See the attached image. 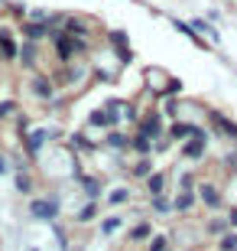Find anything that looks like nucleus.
I'll list each match as a JSON object with an SVG mask.
<instances>
[{
    "label": "nucleus",
    "instance_id": "nucleus-32",
    "mask_svg": "<svg viewBox=\"0 0 237 251\" xmlns=\"http://www.w3.org/2000/svg\"><path fill=\"white\" fill-rule=\"evenodd\" d=\"M201 176L195 173V170H179L175 173V189H198Z\"/></svg>",
    "mask_w": 237,
    "mask_h": 251
},
{
    "label": "nucleus",
    "instance_id": "nucleus-34",
    "mask_svg": "<svg viewBox=\"0 0 237 251\" xmlns=\"http://www.w3.org/2000/svg\"><path fill=\"white\" fill-rule=\"evenodd\" d=\"M91 78L94 82H104V85H114L120 78L117 69H104V65H91Z\"/></svg>",
    "mask_w": 237,
    "mask_h": 251
},
{
    "label": "nucleus",
    "instance_id": "nucleus-20",
    "mask_svg": "<svg viewBox=\"0 0 237 251\" xmlns=\"http://www.w3.org/2000/svg\"><path fill=\"white\" fill-rule=\"evenodd\" d=\"M231 228V222H228V215L224 212H211L205 222H201V235L205 238H221V235Z\"/></svg>",
    "mask_w": 237,
    "mask_h": 251
},
{
    "label": "nucleus",
    "instance_id": "nucleus-27",
    "mask_svg": "<svg viewBox=\"0 0 237 251\" xmlns=\"http://www.w3.org/2000/svg\"><path fill=\"white\" fill-rule=\"evenodd\" d=\"M192 26L198 29V33H201L205 39H208L211 46H218V43H221V33H218V26H215V23H211L208 17H195V20H192Z\"/></svg>",
    "mask_w": 237,
    "mask_h": 251
},
{
    "label": "nucleus",
    "instance_id": "nucleus-40",
    "mask_svg": "<svg viewBox=\"0 0 237 251\" xmlns=\"http://www.w3.org/2000/svg\"><path fill=\"white\" fill-rule=\"evenodd\" d=\"M175 140L166 134V137H159V140H153V150H156V157H163V153H169V147H172Z\"/></svg>",
    "mask_w": 237,
    "mask_h": 251
},
{
    "label": "nucleus",
    "instance_id": "nucleus-25",
    "mask_svg": "<svg viewBox=\"0 0 237 251\" xmlns=\"http://www.w3.org/2000/svg\"><path fill=\"white\" fill-rule=\"evenodd\" d=\"M130 202H133L130 186H114V189H108V196H104V205H110V209H120V205H130Z\"/></svg>",
    "mask_w": 237,
    "mask_h": 251
},
{
    "label": "nucleus",
    "instance_id": "nucleus-11",
    "mask_svg": "<svg viewBox=\"0 0 237 251\" xmlns=\"http://www.w3.org/2000/svg\"><path fill=\"white\" fill-rule=\"evenodd\" d=\"M20 29H13L10 23H0V62L3 65H13L20 59V43L23 39L17 36Z\"/></svg>",
    "mask_w": 237,
    "mask_h": 251
},
{
    "label": "nucleus",
    "instance_id": "nucleus-19",
    "mask_svg": "<svg viewBox=\"0 0 237 251\" xmlns=\"http://www.w3.org/2000/svg\"><path fill=\"white\" fill-rule=\"evenodd\" d=\"M172 205H175V212H179V215H192V212H195V209L201 205L198 189H175Z\"/></svg>",
    "mask_w": 237,
    "mask_h": 251
},
{
    "label": "nucleus",
    "instance_id": "nucleus-8",
    "mask_svg": "<svg viewBox=\"0 0 237 251\" xmlns=\"http://www.w3.org/2000/svg\"><path fill=\"white\" fill-rule=\"evenodd\" d=\"M205 121H208L211 134L231 140V147H237V121L234 118H228V114L218 111V108H208V111H205Z\"/></svg>",
    "mask_w": 237,
    "mask_h": 251
},
{
    "label": "nucleus",
    "instance_id": "nucleus-28",
    "mask_svg": "<svg viewBox=\"0 0 237 251\" xmlns=\"http://www.w3.org/2000/svg\"><path fill=\"white\" fill-rule=\"evenodd\" d=\"M120 228H124V215H117V212L104 215V219L98 222V235H101V238H114Z\"/></svg>",
    "mask_w": 237,
    "mask_h": 251
},
{
    "label": "nucleus",
    "instance_id": "nucleus-50",
    "mask_svg": "<svg viewBox=\"0 0 237 251\" xmlns=\"http://www.w3.org/2000/svg\"><path fill=\"white\" fill-rule=\"evenodd\" d=\"M182 251H195V248H182Z\"/></svg>",
    "mask_w": 237,
    "mask_h": 251
},
{
    "label": "nucleus",
    "instance_id": "nucleus-37",
    "mask_svg": "<svg viewBox=\"0 0 237 251\" xmlns=\"http://www.w3.org/2000/svg\"><path fill=\"white\" fill-rule=\"evenodd\" d=\"M17 114H20V101H17V98H3V101H0V124L13 121Z\"/></svg>",
    "mask_w": 237,
    "mask_h": 251
},
{
    "label": "nucleus",
    "instance_id": "nucleus-10",
    "mask_svg": "<svg viewBox=\"0 0 237 251\" xmlns=\"http://www.w3.org/2000/svg\"><path fill=\"white\" fill-rule=\"evenodd\" d=\"M120 124H124V114H110L104 104L91 108L88 118H85V127H88V130H101V134H108V130L120 127Z\"/></svg>",
    "mask_w": 237,
    "mask_h": 251
},
{
    "label": "nucleus",
    "instance_id": "nucleus-18",
    "mask_svg": "<svg viewBox=\"0 0 237 251\" xmlns=\"http://www.w3.org/2000/svg\"><path fill=\"white\" fill-rule=\"evenodd\" d=\"M101 144H104V150H110V153H130V134L120 130V127L101 134Z\"/></svg>",
    "mask_w": 237,
    "mask_h": 251
},
{
    "label": "nucleus",
    "instance_id": "nucleus-47",
    "mask_svg": "<svg viewBox=\"0 0 237 251\" xmlns=\"http://www.w3.org/2000/svg\"><path fill=\"white\" fill-rule=\"evenodd\" d=\"M205 17H208L211 23H221V10H208V13H205Z\"/></svg>",
    "mask_w": 237,
    "mask_h": 251
},
{
    "label": "nucleus",
    "instance_id": "nucleus-21",
    "mask_svg": "<svg viewBox=\"0 0 237 251\" xmlns=\"http://www.w3.org/2000/svg\"><path fill=\"white\" fill-rule=\"evenodd\" d=\"M153 235H156V225L150 222V219H137V222L130 225V232H127V242L130 245H146Z\"/></svg>",
    "mask_w": 237,
    "mask_h": 251
},
{
    "label": "nucleus",
    "instance_id": "nucleus-43",
    "mask_svg": "<svg viewBox=\"0 0 237 251\" xmlns=\"http://www.w3.org/2000/svg\"><path fill=\"white\" fill-rule=\"evenodd\" d=\"M0 176H13V157H7L0 150Z\"/></svg>",
    "mask_w": 237,
    "mask_h": 251
},
{
    "label": "nucleus",
    "instance_id": "nucleus-29",
    "mask_svg": "<svg viewBox=\"0 0 237 251\" xmlns=\"http://www.w3.org/2000/svg\"><path fill=\"white\" fill-rule=\"evenodd\" d=\"M166 183H169V176H166L163 170H153L143 179V189H146V196H159V193H166Z\"/></svg>",
    "mask_w": 237,
    "mask_h": 251
},
{
    "label": "nucleus",
    "instance_id": "nucleus-22",
    "mask_svg": "<svg viewBox=\"0 0 237 251\" xmlns=\"http://www.w3.org/2000/svg\"><path fill=\"white\" fill-rule=\"evenodd\" d=\"M195 130H198V121H189V118H175V121H169V137H172L175 144L195 137Z\"/></svg>",
    "mask_w": 237,
    "mask_h": 251
},
{
    "label": "nucleus",
    "instance_id": "nucleus-17",
    "mask_svg": "<svg viewBox=\"0 0 237 251\" xmlns=\"http://www.w3.org/2000/svg\"><path fill=\"white\" fill-rule=\"evenodd\" d=\"M13 189L20 196H36V176H33V163H23V167L13 170Z\"/></svg>",
    "mask_w": 237,
    "mask_h": 251
},
{
    "label": "nucleus",
    "instance_id": "nucleus-33",
    "mask_svg": "<svg viewBox=\"0 0 237 251\" xmlns=\"http://www.w3.org/2000/svg\"><path fill=\"white\" fill-rule=\"evenodd\" d=\"M110 52H114V59H117V65H133V59H137V52H133V46H130V43H120V46H110Z\"/></svg>",
    "mask_w": 237,
    "mask_h": 251
},
{
    "label": "nucleus",
    "instance_id": "nucleus-44",
    "mask_svg": "<svg viewBox=\"0 0 237 251\" xmlns=\"http://www.w3.org/2000/svg\"><path fill=\"white\" fill-rule=\"evenodd\" d=\"M182 88H185L182 78H175V75H172V82H169V88H166V98H169V95H182Z\"/></svg>",
    "mask_w": 237,
    "mask_h": 251
},
{
    "label": "nucleus",
    "instance_id": "nucleus-42",
    "mask_svg": "<svg viewBox=\"0 0 237 251\" xmlns=\"http://www.w3.org/2000/svg\"><path fill=\"white\" fill-rule=\"evenodd\" d=\"M224 196H228V202H231V205H237V173H231V179H228V189H224Z\"/></svg>",
    "mask_w": 237,
    "mask_h": 251
},
{
    "label": "nucleus",
    "instance_id": "nucleus-30",
    "mask_svg": "<svg viewBox=\"0 0 237 251\" xmlns=\"http://www.w3.org/2000/svg\"><path fill=\"white\" fill-rule=\"evenodd\" d=\"M150 212H153V215H172V212H175L172 196H166V193L150 196Z\"/></svg>",
    "mask_w": 237,
    "mask_h": 251
},
{
    "label": "nucleus",
    "instance_id": "nucleus-14",
    "mask_svg": "<svg viewBox=\"0 0 237 251\" xmlns=\"http://www.w3.org/2000/svg\"><path fill=\"white\" fill-rule=\"evenodd\" d=\"M208 144L211 137H189L179 144V157L189 160V163H205V157H208Z\"/></svg>",
    "mask_w": 237,
    "mask_h": 251
},
{
    "label": "nucleus",
    "instance_id": "nucleus-41",
    "mask_svg": "<svg viewBox=\"0 0 237 251\" xmlns=\"http://www.w3.org/2000/svg\"><path fill=\"white\" fill-rule=\"evenodd\" d=\"M221 163H224V170L228 173H237V147H231L224 157H221Z\"/></svg>",
    "mask_w": 237,
    "mask_h": 251
},
{
    "label": "nucleus",
    "instance_id": "nucleus-45",
    "mask_svg": "<svg viewBox=\"0 0 237 251\" xmlns=\"http://www.w3.org/2000/svg\"><path fill=\"white\" fill-rule=\"evenodd\" d=\"M29 20H49V10H46V7H36V10H29Z\"/></svg>",
    "mask_w": 237,
    "mask_h": 251
},
{
    "label": "nucleus",
    "instance_id": "nucleus-46",
    "mask_svg": "<svg viewBox=\"0 0 237 251\" xmlns=\"http://www.w3.org/2000/svg\"><path fill=\"white\" fill-rule=\"evenodd\" d=\"M224 215H228L231 228H237V205H228V209H224Z\"/></svg>",
    "mask_w": 237,
    "mask_h": 251
},
{
    "label": "nucleus",
    "instance_id": "nucleus-23",
    "mask_svg": "<svg viewBox=\"0 0 237 251\" xmlns=\"http://www.w3.org/2000/svg\"><path fill=\"white\" fill-rule=\"evenodd\" d=\"M101 215V199H85L78 209H75V225H88V222H94Z\"/></svg>",
    "mask_w": 237,
    "mask_h": 251
},
{
    "label": "nucleus",
    "instance_id": "nucleus-13",
    "mask_svg": "<svg viewBox=\"0 0 237 251\" xmlns=\"http://www.w3.org/2000/svg\"><path fill=\"white\" fill-rule=\"evenodd\" d=\"M39 62H43V43L23 39V43H20V59H17V65L23 69V72H39Z\"/></svg>",
    "mask_w": 237,
    "mask_h": 251
},
{
    "label": "nucleus",
    "instance_id": "nucleus-24",
    "mask_svg": "<svg viewBox=\"0 0 237 251\" xmlns=\"http://www.w3.org/2000/svg\"><path fill=\"white\" fill-rule=\"evenodd\" d=\"M130 153H133V157H156L153 140L146 137V134H140V130H133V134H130Z\"/></svg>",
    "mask_w": 237,
    "mask_h": 251
},
{
    "label": "nucleus",
    "instance_id": "nucleus-2",
    "mask_svg": "<svg viewBox=\"0 0 237 251\" xmlns=\"http://www.w3.org/2000/svg\"><path fill=\"white\" fill-rule=\"evenodd\" d=\"M52 82L59 85V92H78L85 88V82L91 78V69H88V59H78V62H55L49 69Z\"/></svg>",
    "mask_w": 237,
    "mask_h": 251
},
{
    "label": "nucleus",
    "instance_id": "nucleus-6",
    "mask_svg": "<svg viewBox=\"0 0 237 251\" xmlns=\"http://www.w3.org/2000/svg\"><path fill=\"white\" fill-rule=\"evenodd\" d=\"M26 88H29V95H33L39 104H52L55 98H59V85L52 82V75H49V72H29Z\"/></svg>",
    "mask_w": 237,
    "mask_h": 251
},
{
    "label": "nucleus",
    "instance_id": "nucleus-26",
    "mask_svg": "<svg viewBox=\"0 0 237 251\" xmlns=\"http://www.w3.org/2000/svg\"><path fill=\"white\" fill-rule=\"evenodd\" d=\"M153 170H156V167H153V157H137V160H133V163L127 167V176H130V179H140V183H143V179L150 176Z\"/></svg>",
    "mask_w": 237,
    "mask_h": 251
},
{
    "label": "nucleus",
    "instance_id": "nucleus-48",
    "mask_svg": "<svg viewBox=\"0 0 237 251\" xmlns=\"http://www.w3.org/2000/svg\"><path fill=\"white\" fill-rule=\"evenodd\" d=\"M68 251H85V248H68Z\"/></svg>",
    "mask_w": 237,
    "mask_h": 251
},
{
    "label": "nucleus",
    "instance_id": "nucleus-9",
    "mask_svg": "<svg viewBox=\"0 0 237 251\" xmlns=\"http://www.w3.org/2000/svg\"><path fill=\"white\" fill-rule=\"evenodd\" d=\"M72 183L85 193V199H101V196H108V183H104V176H98V173L78 170V173H72Z\"/></svg>",
    "mask_w": 237,
    "mask_h": 251
},
{
    "label": "nucleus",
    "instance_id": "nucleus-49",
    "mask_svg": "<svg viewBox=\"0 0 237 251\" xmlns=\"http://www.w3.org/2000/svg\"><path fill=\"white\" fill-rule=\"evenodd\" d=\"M26 251H43V248H26Z\"/></svg>",
    "mask_w": 237,
    "mask_h": 251
},
{
    "label": "nucleus",
    "instance_id": "nucleus-39",
    "mask_svg": "<svg viewBox=\"0 0 237 251\" xmlns=\"http://www.w3.org/2000/svg\"><path fill=\"white\" fill-rule=\"evenodd\" d=\"M13 124H17V137H20V140H23L29 130H33V121H29V114H23V111L13 118Z\"/></svg>",
    "mask_w": 237,
    "mask_h": 251
},
{
    "label": "nucleus",
    "instance_id": "nucleus-1",
    "mask_svg": "<svg viewBox=\"0 0 237 251\" xmlns=\"http://www.w3.org/2000/svg\"><path fill=\"white\" fill-rule=\"evenodd\" d=\"M49 46H52V59L55 62H78V59H91L94 39L88 36H72L62 26H55L49 33Z\"/></svg>",
    "mask_w": 237,
    "mask_h": 251
},
{
    "label": "nucleus",
    "instance_id": "nucleus-5",
    "mask_svg": "<svg viewBox=\"0 0 237 251\" xmlns=\"http://www.w3.org/2000/svg\"><path fill=\"white\" fill-rule=\"evenodd\" d=\"M133 130L146 134L150 140H159V137H166V134H169V118L163 114V108H159V104H146L143 118H140V124Z\"/></svg>",
    "mask_w": 237,
    "mask_h": 251
},
{
    "label": "nucleus",
    "instance_id": "nucleus-16",
    "mask_svg": "<svg viewBox=\"0 0 237 251\" xmlns=\"http://www.w3.org/2000/svg\"><path fill=\"white\" fill-rule=\"evenodd\" d=\"M17 29H20V36H23V39H33V43H46L49 33H52V26H49L46 20H29V17L20 20Z\"/></svg>",
    "mask_w": 237,
    "mask_h": 251
},
{
    "label": "nucleus",
    "instance_id": "nucleus-31",
    "mask_svg": "<svg viewBox=\"0 0 237 251\" xmlns=\"http://www.w3.org/2000/svg\"><path fill=\"white\" fill-rule=\"evenodd\" d=\"M143 104L137 101V98H127V104H124V124H130V127H137L140 118H143Z\"/></svg>",
    "mask_w": 237,
    "mask_h": 251
},
{
    "label": "nucleus",
    "instance_id": "nucleus-12",
    "mask_svg": "<svg viewBox=\"0 0 237 251\" xmlns=\"http://www.w3.org/2000/svg\"><path fill=\"white\" fill-rule=\"evenodd\" d=\"M62 29H65V33H72V36H88V39H94V36H98V20L82 17V13H68V17H65V23H62Z\"/></svg>",
    "mask_w": 237,
    "mask_h": 251
},
{
    "label": "nucleus",
    "instance_id": "nucleus-15",
    "mask_svg": "<svg viewBox=\"0 0 237 251\" xmlns=\"http://www.w3.org/2000/svg\"><path fill=\"white\" fill-rule=\"evenodd\" d=\"M68 147H72L75 153H82V157H91V153L104 150V144L94 140L91 134H88V127H85V130H72V134H68Z\"/></svg>",
    "mask_w": 237,
    "mask_h": 251
},
{
    "label": "nucleus",
    "instance_id": "nucleus-35",
    "mask_svg": "<svg viewBox=\"0 0 237 251\" xmlns=\"http://www.w3.org/2000/svg\"><path fill=\"white\" fill-rule=\"evenodd\" d=\"M49 228H52V235H55V245L62 251H68L72 248V235H68V228H65L62 222H49Z\"/></svg>",
    "mask_w": 237,
    "mask_h": 251
},
{
    "label": "nucleus",
    "instance_id": "nucleus-7",
    "mask_svg": "<svg viewBox=\"0 0 237 251\" xmlns=\"http://www.w3.org/2000/svg\"><path fill=\"white\" fill-rule=\"evenodd\" d=\"M198 199H201V209H205V212H224L231 205L224 189H221L215 179H205V176H201V183H198Z\"/></svg>",
    "mask_w": 237,
    "mask_h": 251
},
{
    "label": "nucleus",
    "instance_id": "nucleus-36",
    "mask_svg": "<svg viewBox=\"0 0 237 251\" xmlns=\"http://www.w3.org/2000/svg\"><path fill=\"white\" fill-rule=\"evenodd\" d=\"M172 248V235L169 232H156L150 242H146V251H169Z\"/></svg>",
    "mask_w": 237,
    "mask_h": 251
},
{
    "label": "nucleus",
    "instance_id": "nucleus-4",
    "mask_svg": "<svg viewBox=\"0 0 237 251\" xmlns=\"http://www.w3.org/2000/svg\"><path fill=\"white\" fill-rule=\"evenodd\" d=\"M62 137H65V134H62L59 127H46V124H43V127H33L26 137L20 140V144H23V153H26V157L36 163V160L43 157V150H46L49 144H59Z\"/></svg>",
    "mask_w": 237,
    "mask_h": 251
},
{
    "label": "nucleus",
    "instance_id": "nucleus-3",
    "mask_svg": "<svg viewBox=\"0 0 237 251\" xmlns=\"http://www.w3.org/2000/svg\"><path fill=\"white\" fill-rule=\"evenodd\" d=\"M26 212L36 222H59V215H62V193L52 189V193H43V196H29Z\"/></svg>",
    "mask_w": 237,
    "mask_h": 251
},
{
    "label": "nucleus",
    "instance_id": "nucleus-38",
    "mask_svg": "<svg viewBox=\"0 0 237 251\" xmlns=\"http://www.w3.org/2000/svg\"><path fill=\"white\" fill-rule=\"evenodd\" d=\"M218 251H237V228H228L218 238Z\"/></svg>",
    "mask_w": 237,
    "mask_h": 251
}]
</instances>
